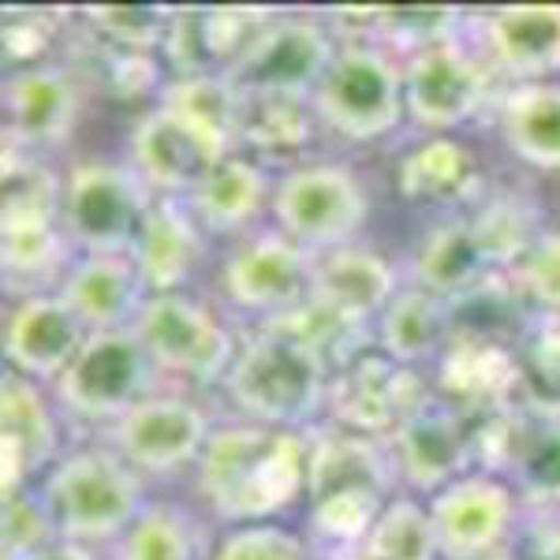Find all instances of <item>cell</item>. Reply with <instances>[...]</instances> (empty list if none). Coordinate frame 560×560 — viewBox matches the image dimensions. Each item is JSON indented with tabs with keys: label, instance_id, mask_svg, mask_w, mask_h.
Here are the masks:
<instances>
[{
	"label": "cell",
	"instance_id": "6da1fadb",
	"mask_svg": "<svg viewBox=\"0 0 560 560\" xmlns=\"http://www.w3.org/2000/svg\"><path fill=\"white\" fill-rule=\"evenodd\" d=\"M311 438L292 430H269L258 422H224L195 467L198 509L217 527L284 523L288 512L306 504Z\"/></svg>",
	"mask_w": 560,
	"mask_h": 560
},
{
	"label": "cell",
	"instance_id": "7a4b0ae2",
	"mask_svg": "<svg viewBox=\"0 0 560 560\" xmlns=\"http://www.w3.org/2000/svg\"><path fill=\"white\" fill-rule=\"evenodd\" d=\"M224 400L243 422L311 433L329 419L332 366L288 332L258 325L221 382Z\"/></svg>",
	"mask_w": 560,
	"mask_h": 560
},
{
	"label": "cell",
	"instance_id": "3957f363",
	"mask_svg": "<svg viewBox=\"0 0 560 560\" xmlns=\"http://www.w3.org/2000/svg\"><path fill=\"white\" fill-rule=\"evenodd\" d=\"M38 497L60 538L90 549H113L150 504V482L113 448H68L42 478Z\"/></svg>",
	"mask_w": 560,
	"mask_h": 560
},
{
	"label": "cell",
	"instance_id": "277c9868",
	"mask_svg": "<svg viewBox=\"0 0 560 560\" xmlns=\"http://www.w3.org/2000/svg\"><path fill=\"white\" fill-rule=\"evenodd\" d=\"M314 120L345 142H382L408 124L404 65L374 45L340 42L332 65L311 94Z\"/></svg>",
	"mask_w": 560,
	"mask_h": 560
},
{
	"label": "cell",
	"instance_id": "5b68a950",
	"mask_svg": "<svg viewBox=\"0 0 560 560\" xmlns=\"http://www.w3.org/2000/svg\"><path fill=\"white\" fill-rule=\"evenodd\" d=\"M135 337L161 377L206 388L229 377L243 348V337L229 318L191 292L150 295L142 318L135 322Z\"/></svg>",
	"mask_w": 560,
	"mask_h": 560
},
{
	"label": "cell",
	"instance_id": "8992f818",
	"mask_svg": "<svg viewBox=\"0 0 560 560\" xmlns=\"http://www.w3.org/2000/svg\"><path fill=\"white\" fill-rule=\"evenodd\" d=\"M153 195L128 161H79L65 168V224L79 258L131 255Z\"/></svg>",
	"mask_w": 560,
	"mask_h": 560
},
{
	"label": "cell",
	"instance_id": "52a82bcc",
	"mask_svg": "<svg viewBox=\"0 0 560 560\" xmlns=\"http://www.w3.org/2000/svg\"><path fill=\"white\" fill-rule=\"evenodd\" d=\"M269 221L318 258L359 240L370 221V195L351 168L332 161H303L277 176Z\"/></svg>",
	"mask_w": 560,
	"mask_h": 560
},
{
	"label": "cell",
	"instance_id": "ba28073f",
	"mask_svg": "<svg viewBox=\"0 0 560 560\" xmlns=\"http://www.w3.org/2000/svg\"><path fill=\"white\" fill-rule=\"evenodd\" d=\"M158 366L150 363L135 329H113L90 332L86 348L52 385V396L65 419L86 422L102 433L142 400H150L158 393Z\"/></svg>",
	"mask_w": 560,
	"mask_h": 560
},
{
	"label": "cell",
	"instance_id": "9c48e42d",
	"mask_svg": "<svg viewBox=\"0 0 560 560\" xmlns=\"http://www.w3.org/2000/svg\"><path fill=\"white\" fill-rule=\"evenodd\" d=\"M497 75L475 42L456 38L419 52L404 65L408 124L427 135H456L486 108H497Z\"/></svg>",
	"mask_w": 560,
	"mask_h": 560
},
{
	"label": "cell",
	"instance_id": "30bf717a",
	"mask_svg": "<svg viewBox=\"0 0 560 560\" xmlns=\"http://www.w3.org/2000/svg\"><path fill=\"white\" fill-rule=\"evenodd\" d=\"M213 430L217 422L202 404L176 393H153L120 422L102 430V445L113 448L147 482H168L179 475H195Z\"/></svg>",
	"mask_w": 560,
	"mask_h": 560
},
{
	"label": "cell",
	"instance_id": "8fae6325",
	"mask_svg": "<svg viewBox=\"0 0 560 560\" xmlns=\"http://www.w3.org/2000/svg\"><path fill=\"white\" fill-rule=\"evenodd\" d=\"M340 42L322 12H277L261 38L229 71L243 97H292L311 102Z\"/></svg>",
	"mask_w": 560,
	"mask_h": 560
},
{
	"label": "cell",
	"instance_id": "7c38bea8",
	"mask_svg": "<svg viewBox=\"0 0 560 560\" xmlns=\"http://www.w3.org/2000/svg\"><path fill=\"white\" fill-rule=\"evenodd\" d=\"M217 280L232 311L266 325L311 300L314 255L269 224L266 232L232 243Z\"/></svg>",
	"mask_w": 560,
	"mask_h": 560
},
{
	"label": "cell",
	"instance_id": "4fadbf2b",
	"mask_svg": "<svg viewBox=\"0 0 560 560\" xmlns=\"http://www.w3.org/2000/svg\"><path fill=\"white\" fill-rule=\"evenodd\" d=\"M433 396L438 393H433L427 370L400 366L385 351L370 348L332 374L329 419L325 422L388 441L411 415L427 408Z\"/></svg>",
	"mask_w": 560,
	"mask_h": 560
},
{
	"label": "cell",
	"instance_id": "5bb4252c",
	"mask_svg": "<svg viewBox=\"0 0 560 560\" xmlns=\"http://www.w3.org/2000/svg\"><path fill=\"white\" fill-rule=\"evenodd\" d=\"M427 501L445 560H493L520 530L523 501L501 475L471 471Z\"/></svg>",
	"mask_w": 560,
	"mask_h": 560
},
{
	"label": "cell",
	"instance_id": "9a60e30c",
	"mask_svg": "<svg viewBox=\"0 0 560 560\" xmlns=\"http://www.w3.org/2000/svg\"><path fill=\"white\" fill-rule=\"evenodd\" d=\"M65 411L52 388L4 370L0 385V497L38 486L65 456Z\"/></svg>",
	"mask_w": 560,
	"mask_h": 560
},
{
	"label": "cell",
	"instance_id": "2e32d148",
	"mask_svg": "<svg viewBox=\"0 0 560 560\" xmlns=\"http://www.w3.org/2000/svg\"><path fill=\"white\" fill-rule=\"evenodd\" d=\"M83 75L68 65H34L4 75V147L49 158L83 120Z\"/></svg>",
	"mask_w": 560,
	"mask_h": 560
},
{
	"label": "cell",
	"instance_id": "e0dca14e",
	"mask_svg": "<svg viewBox=\"0 0 560 560\" xmlns=\"http://www.w3.org/2000/svg\"><path fill=\"white\" fill-rule=\"evenodd\" d=\"M224 158L221 142L165 105H150L128 139V165L158 198H187Z\"/></svg>",
	"mask_w": 560,
	"mask_h": 560
},
{
	"label": "cell",
	"instance_id": "ac0fdd59",
	"mask_svg": "<svg viewBox=\"0 0 560 560\" xmlns=\"http://www.w3.org/2000/svg\"><path fill=\"white\" fill-rule=\"evenodd\" d=\"M388 445L396 456L400 486L419 497H433L456 478L478 471L475 415L453 408L441 396H433L419 415H411L388 438Z\"/></svg>",
	"mask_w": 560,
	"mask_h": 560
},
{
	"label": "cell",
	"instance_id": "d6986e66",
	"mask_svg": "<svg viewBox=\"0 0 560 560\" xmlns=\"http://www.w3.org/2000/svg\"><path fill=\"white\" fill-rule=\"evenodd\" d=\"M90 329L60 292L12 300L4 318V370L52 388L86 348Z\"/></svg>",
	"mask_w": 560,
	"mask_h": 560
},
{
	"label": "cell",
	"instance_id": "ffe728a7",
	"mask_svg": "<svg viewBox=\"0 0 560 560\" xmlns=\"http://www.w3.org/2000/svg\"><path fill=\"white\" fill-rule=\"evenodd\" d=\"M475 49L509 86L557 83L560 4H504L478 15Z\"/></svg>",
	"mask_w": 560,
	"mask_h": 560
},
{
	"label": "cell",
	"instance_id": "44dd1931",
	"mask_svg": "<svg viewBox=\"0 0 560 560\" xmlns=\"http://www.w3.org/2000/svg\"><path fill=\"white\" fill-rule=\"evenodd\" d=\"M311 467H306V501L329 493H400L393 445L385 438L322 422L311 433Z\"/></svg>",
	"mask_w": 560,
	"mask_h": 560
},
{
	"label": "cell",
	"instance_id": "7402d4cb",
	"mask_svg": "<svg viewBox=\"0 0 560 560\" xmlns=\"http://www.w3.org/2000/svg\"><path fill=\"white\" fill-rule=\"evenodd\" d=\"M210 243L213 240L198 224L187 198H153L139 240L131 247V258L153 295L187 292L198 269L206 266Z\"/></svg>",
	"mask_w": 560,
	"mask_h": 560
},
{
	"label": "cell",
	"instance_id": "603a6c76",
	"mask_svg": "<svg viewBox=\"0 0 560 560\" xmlns=\"http://www.w3.org/2000/svg\"><path fill=\"white\" fill-rule=\"evenodd\" d=\"M273 187L277 179L261 161L247 158V153H232L187 195V206L195 210L210 240L240 243L255 236V224L269 213Z\"/></svg>",
	"mask_w": 560,
	"mask_h": 560
},
{
	"label": "cell",
	"instance_id": "cb8c5ba5",
	"mask_svg": "<svg viewBox=\"0 0 560 560\" xmlns=\"http://www.w3.org/2000/svg\"><path fill=\"white\" fill-rule=\"evenodd\" d=\"M433 393L467 415L512 408L520 396V348L453 340L430 370Z\"/></svg>",
	"mask_w": 560,
	"mask_h": 560
},
{
	"label": "cell",
	"instance_id": "d4e9b609",
	"mask_svg": "<svg viewBox=\"0 0 560 560\" xmlns=\"http://www.w3.org/2000/svg\"><path fill=\"white\" fill-rule=\"evenodd\" d=\"M57 292L86 322L90 332L135 329L153 295L131 255L75 258Z\"/></svg>",
	"mask_w": 560,
	"mask_h": 560
},
{
	"label": "cell",
	"instance_id": "484cf974",
	"mask_svg": "<svg viewBox=\"0 0 560 560\" xmlns=\"http://www.w3.org/2000/svg\"><path fill=\"white\" fill-rule=\"evenodd\" d=\"M482 168L478 158L456 135H427L411 150H404L396 165V191L404 202L427 206V210H459L478 202Z\"/></svg>",
	"mask_w": 560,
	"mask_h": 560
},
{
	"label": "cell",
	"instance_id": "4316f807",
	"mask_svg": "<svg viewBox=\"0 0 560 560\" xmlns=\"http://www.w3.org/2000/svg\"><path fill=\"white\" fill-rule=\"evenodd\" d=\"M75 258L60 217H0V269L12 300L57 292Z\"/></svg>",
	"mask_w": 560,
	"mask_h": 560
},
{
	"label": "cell",
	"instance_id": "83f0119b",
	"mask_svg": "<svg viewBox=\"0 0 560 560\" xmlns=\"http://www.w3.org/2000/svg\"><path fill=\"white\" fill-rule=\"evenodd\" d=\"M448 345H453V303L419 284H404L374 325V348L411 370H433Z\"/></svg>",
	"mask_w": 560,
	"mask_h": 560
},
{
	"label": "cell",
	"instance_id": "f1b7e54d",
	"mask_svg": "<svg viewBox=\"0 0 560 560\" xmlns=\"http://www.w3.org/2000/svg\"><path fill=\"white\" fill-rule=\"evenodd\" d=\"M400 288L404 280L393 261L359 247V243L314 258L311 295H318L322 303L337 306V311H345L359 322L377 325L385 306L400 295Z\"/></svg>",
	"mask_w": 560,
	"mask_h": 560
},
{
	"label": "cell",
	"instance_id": "f546056e",
	"mask_svg": "<svg viewBox=\"0 0 560 560\" xmlns=\"http://www.w3.org/2000/svg\"><path fill=\"white\" fill-rule=\"evenodd\" d=\"M493 273V261L467 213L438 221L411 255V284L427 288L433 295H445V300L471 292L475 284H482Z\"/></svg>",
	"mask_w": 560,
	"mask_h": 560
},
{
	"label": "cell",
	"instance_id": "4dcf8cb0",
	"mask_svg": "<svg viewBox=\"0 0 560 560\" xmlns=\"http://www.w3.org/2000/svg\"><path fill=\"white\" fill-rule=\"evenodd\" d=\"M497 135L520 165L560 173V83L509 86L497 97Z\"/></svg>",
	"mask_w": 560,
	"mask_h": 560
},
{
	"label": "cell",
	"instance_id": "1f68e13d",
	"mask_svg": "<svg viewBox=\"0 0 560 560\" xmlns=\"http://www.w3.org/2000/svg\"><path fill=\"white\" fill-rule=\"evenodd\" d=\"M221 535V530H217ZM213 520L179 501H150L105 560H213Z\"/></svg>",
	"mask_w": 560,
	"mask_h": 560
},
{
	"label": "cell",
	"instance_id": "d6a6232c",
	"mask_svg": "<svg viewBox=\"0 0 560 560\" xmlns=\"http://www.w3.org/2000/svg\"><path fill=\"white\" fill-rule=\"evenodd\" d=\"M311 102H292V97H243L240 116V153L261 161H288L300 158L314 131Z\"/></svg>",
	"mask_w": 560,
	"mask_h": 560
},
{
	"label": "cell",
	"instance_id": "836d02e7",
	"mask_svg": "<svg viewBox=\"0 0 560 560\" xmlns=\"http://www.w3.org/2000/svg\"><path fill=\"white\" fill-rule=\"evenodd\" d=\"M471 224L482 240L486 255H490L497 273H509L516 261L535 247V240L549 229L541 221V210L535 198L520 191H501L490 198H478L471 206Z\"/></svg>",
	"mask_w": 560,
	"mask_h": 560
},
{
	"label": "cell",
	"instance_id": "e575fe53",
	"mask_svg": "<svg viewBox=\"0 0 560 560\" xmlns=\"http://www.w3.org/2000/svg\"><path fill=\"white\" fill-rule=\"evenodd\" d=\"M158 105L173 108L210 139L221 142L229 153H240V116L243 94L232 86L229 75H195V79H168Z\"/></svg>",
	"mask_w": 560,
	"mask_h": 560
},
{
	"label": "cell",
	"instance_id": "d590c367",
	"mask_svg": "<svg viewBox=\"0 0 560 560\" xmlns=\"http://www.w3.org/2000/svg\"><path fill=\"white\" fill-rule=\"evenodd\" d=\"M363 560H445L427 497L411 490L388 497L363 546Z\"/></svg>",
	"mask_w": 560,
	"mask_h": 560
},
{
	"label": "cell",
	"instance_id": "8d00e7d4",
	"mask_svg": "<svg viewBox=\"0 0 560 560\" xmlns=\"http://www.w3.org/2000/svg\"><path fill=\"white\" fill-rule=\"evenodd\" d=\"M75 15L83 20L79 31H83L90 42L105 45V49L153 52V57H161V45H165V34H168V26H173L176 8L116 4V8H79Z\"/></svg>",
	"mask_w": 560,
	"mask_h": 560
},
{
	"label": "cell",
	"instance_id": "74e56055",
	"mask_svg": "<svg viewBox=\"0 0 560 560\" xmlns=\"http://www.w3.org/2000/svg\"><path fill=\"white\" fill-rule=\"evenodd\" d=\"M516 404L538 419L560 422V322H541L523 340Z\"/></svg>",
	"mask_w": 560,
	"mask_h": 560
},
{
	"label": "cell",
	"instance_id": "f35d334b",
	"mask_svg": "<svg viewBox=\"0 0 560 560\" xmlns=\"http://www.w3.org/2000/svg\"><path fill=\"white\" fill-rule=\"evenodd\" d=\"M512 284L541 322H560V232L546 229L535 247L509 269Z\"/></svg>",
	"mask_w": 560,
	"mask_h": 560
},
{
	"label": "cell",
	"instance_id": "ab89813d",
	"mask_svg": "<svg viewBox=\"0 0 560 560\" xmlns=\"http://www.w3.org/2000/svg\"><path fill=\"white\" fill-rule=\"evenodd\" d=\"M71 12L52 8H4V60L8 71L49 65V49L57 45Z\"/></svg>",
	"mask_w": 560,
	"mask_h": 560
},
{
	"label": "cell",
	"instance_id": "60d3db41",
	"mask_svg": "<svg viewBox=\"0 0 560 560\" xmlns=\"http://www.w3.org/2000/svg\"><path fill=\"white\" fill-rule=\"evenodd\" d=\"M213 560H314L300 527L288 523H250L224 527L217 535Z\"/></svg>",
	"mask_w": 560,
	"mask_h": 560
},
{
	"label": "cell",
	"instance_id": "b9f144b4",
	"mask_svg": "<svg viewBox=\"0 0 560 560\" xmlns=\"http://www.w3.org/2000/svg\"><path fill=\"white\" fill-rule=\"evenodd\" d=\"M57 538V527H52L34 486L4 497V509H0V553H4V560H26L38 549L52 546Z\"/></svg>",
	"mask_w": 560,
	"mask_h": 560
},
{
	"label": "cell",
	"instance_id": "7bdbcfd3",
	"mask_svg": "<svg viewBox=\"0 0 560 560\" xmlns=\"http://www.w3.org/2000/svg\"><path fill=\"white\" fill-rule=\"evenodd\" d=\"M512 546L527 560H560V504H523Z\"/></svg>",
	"mask_w": 560,
	"mask_h": 560
},
{
	"label": "cell",
	"instance_id": "ee69618b",
	"mask_svg": "<svg viewBox=\"0 0 560 560\" xmlns=\"http://www.w3.org/2000/svg\"><path fill=\"white\" fill-rule=\"evenodd\" d=\"M26 560H105L102 549H90V546H79V541H68V538H57L52 546L38 549L34 557Z\"/></svg>",
	"mask_w": 560,
	"mask_h": 560
},
{
	"label": "cell",
	"instance_id": "f6af8a7d",
	"mask_svg": "<svg viewBox=\"0 0 560 560\" xmlns=\"http://www.w3.org/2000/svg\"><path fill=\"white\" fill-rule=\"evenodd\" d=\"M355 560H363V557H355Z\"/></svg>",
	"mask_w": 560,
	"mask_h": 560
}]
</instances>
